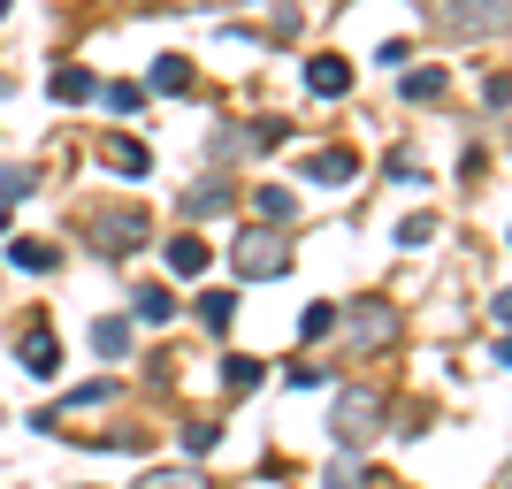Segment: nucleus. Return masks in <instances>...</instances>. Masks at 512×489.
I'll return each instance as SVG.
<instances>
[{"label":"nucleus","mask_w":512,"mask_h":489,"mask_svg":"<svg viewBox=\"0 0 512 489\" xmlns=\"http://www.w3.org/2000/svg\"><path fill=\"white\" fill-rule=\"evenodd\" d=\"M253 214L268 222V230H283V222L299 214V192H291V184H260V192H253Z\"/></svg>","instance_id":"nucleus-10"},{"label":"nucleus","mask_w":512,"mask_h":489,"mask_svg":"<svg viewBox=\"0 0 512 489\" xmlns=\"http://www.w3.org/2000/svg\"><path fill=\"white\" fill-rule=\"evenodd\" d=\"M138 489H199V482H192V474H146Z\"/></svg>","instance_id":"nucleus-27"},{"label":"nucleus","mask_w":512,"mask_h":489,"mask_svg":"<svg viewBox=\"0 0 512 489\" xmlns=\"http://www.w3.org/2000/svg\"><path fill=\"white\" fill-rule=\"evenodd\" d=\"M46 92H54V100H62V107H77V100H92V92H100V85H92V69H85V62H62V69H54V85H46Z\"/></svg>","instance_id":"nucleus-12"},{"label":"nucleus","mask_w":512,"mask_h":489,"mask_svg":"<svg viewBox=\"0 0 512 489\" xmlns=\"http://www.w3.org/2000/svg\"><path fill=\"white\" fill-rule=\"evenodd\" d=\"M0 16H8V0H0Z\"/></svg>","instance_id":"nucleus-30"},{"label":"nucleus","mask_w":512,"mask_h":489,"mask_svg":"<svg viewBox=\"0 0 512 489\" xmlns=\"http://www.w3.org/2000/svg\"><path fill=\"white\" fill-rule=\"evenodd\" d=\"M161 253H169V276L176 283H199V276H207V245H199V237H176V245H161Z\"/></svg>","instance_id":"nucleus-9"},{"label":"nucleus","mask_w":512,"mask_h":489,"mask_svg":"<svg viewBox=\"0 0 512 489\" xmlns=\"http://www.w3.org/2000/svg\"><path fill=\"white\" fill-rule=\"evenodd\" d=\"M283 383H291V390H321V367H299V360H291V367H283Z\"/></svg>","instance_id":"nucleus-26"},{"label":"nucleus","mask_w":512,"mask_h":489,"mask_svg":"<svg viewBox=\"0 0 512 489\" xmlns=\"http://www.w3.org/2000/svg\"><path fill=\"white\" fill-rule=\"evenodd\" d=\"M100 237H107V253H115V260H123V253H138V237H146V214H138V207L107 214V222H100Z\"/></svg>","instance_id":"nucleus-8"},{"label":"nucleus","mask_w":512,"mask_h":489,"mask_svg":"<svg viewBox=\"0 0 512 489\" xmlns=\"http://www.w3.org/2000/svg\"><path fill=\"white\" fill-rule=\"evenodd\" d=\"M436 92H444V69H413L406 77V100H436Z\"/></svg>","instance_id":"nucleus-24"},{"label":"nucleus","mask_w":512,"mask_h":489,"mask_svg":"<svg viewBox=\"0 0 512 489\" xmlns=\"http://www.w3.org/2000/svg\"><path fill=\"white\" fill-rule=\"evenodd\" d=\"M230 268H237V283H276L283 268H291V237L260 222V230H245L230 245Z\"/></svg>","instance_id":"nucleus-1"},{"label":"nucleus","mask_w":512,"mask_h":489,"mask_svg":"<svg viewBox=\"0 0 512 489\" xmlns=\"http://www.w3.org/2000/svg\"><path fill=\"white\" fill-rule=\"evenodd\" d=\"M184 8H230V0H184Z\"/></svg>","instance_id":"nucleus-28"},{"label":"nucleus","mask_w":512,"mask_h":489,"mask_svg":"<svg viewBox=\"0 0 512 489\" xmlns=\"http://www.w3.org/2000/svg\"><path fill=\"white\" fill-rule=\"evenodd\" d=\"M260 375H268V360H253V352H230V360H222V390H230V398H253Z\"/></svg>","instance_id":"nucleus-11"},{"label":"nucleus","mask_w":512,"mask_h":489,"mask_svg":"<svg viewBox=\"0 0 512 489\" xmlns=\"http://www.w3.org/2000/svg\"><path fill=\"white\" fill-rule=\"evenodd\" d=\"M184 451H192V459H207V451H214V428L192 421V428H184Z\"/></svg>","instance_id":"nucleus-25"},{"label":"nucleus","mask_w":512,"mask_h":489,"mask_svg":"<svg viewBox=\"0 0 512 489\" xmlns=\"http://www.w3.org/2000/svg\"><path fill=\"white\" fill-rule=\"evenodd\" d=\"M375 421H383V398H375V390H344L337 398V444H367V436H375Z\"/></svg>","instance_id":"nucleus-2"},{"label":"nucleus","mask_w":512,"mask_h":489,"mask_svg":"<svg viewBox=\"0 0 512 489\" xmlns=\"http://www.w3.org/2000/svg\"><path fill=\"white\" fill-rule=\"evenodd\" d=\"M92 352H100V360H123L130 352V321H115V314L92 321Z\"/></svg>","instance_id":"nucleus-17"},{"label":"nucleus","mask_w":512,"mask_h":489,"mask_svg":"<svg viewBox=\"0 0 512 489\" xmlns=\"http://www.w3.org/2000/svg\"><path fill=\"white\" fill-rule=\"evenodd\" d=\"M329 329H337V306H329V298L299 314V337H306V344H314V337H329Z\"/></svg>","instance_id":"nucleus-21"},{"label":"nucleus","mask_w":512,"mask_h":489,"mask_svg":"<svg viewBox=\"0 0 512 489\" xmlns=\"http://www.w3.org/2000/svg\"><path fill=\"white\" fill-rule=\"evenodd\" d=\"M283 138H291V123H283V115H268V123H253V130H245V146H253V153H276Z\"/></svg>","instance_id":"nucleus-20"},{"label":"nucleus","mask_w":512,"mask_h":489,"mask_svg":"<svg viewBox=\"0 0 512 489\" xmlns=\"http://www.w3.org/2000/svg\"><path fill=\"white\" fill-rule=\"evenodd\" d=\"M299 176H306V184H352V176H360V153L321 146V153H306V161H299Z\"/></svg>","instance_id":"nucleus-4"},{"label":"nucleus","mask_w":512,"mask_h":489,"mask_svg":"<svg viewBox=\"0 0 512 489\" xmlns=\"http://www.w3.org/2000/svg\"><path fill=\"white\" fill-rule=\"evenodd\" d=\"M100 100H107V115H138V107H146V85H107Z\"/></svg>","instance_id":"nucleus-22"},{"label":"nucleus","mask_w":512,"mask_h":489,"mask_svg":"<svg viewBox=\"0 0 512 489\" xmlns=\"http://www.w3.org/2000/svg\"><path fill=\"white\" fill-rule=\"evenodd\" d=\"M54 260H62V245H54V237H16V268H23V276H46Z\"/></svg>","instance_id":"nucleus-15"},{"label":"nucleus","mask_w":512,"mask_h":489,"mask_svg":"<svg viewBox=\"0 0 512 489\" xmlns=\"http://www.w3.org/2000/svg\"><path fill=\"white\" fill-rule=\"evenodd\" d=\"M230 314H237V291H199V321H207L214 337L230 329Z\"/></svg>","instance_id":"nucleus-19"},{"label":"nucleus","mask_w":512,"mask_h":489,"mask_svg":"<svg viewBox=\"0 0 512 489\" xmlns=\"http://www.w3.org/2000/svg\"><path fill=\"white\" fill-rule=\"evenodd\" d=\"M428 237H436V222H428V214H406V222H398V245H406V253H421Z\"/></svg>","instance_id":"nucleus-23"},{"label":"nucleus","mask_w":512,"mask_h":489,"mask_svg":"<svg viewBox=\"0 0 512 489\" xmlns=\"http://www.w3.org/2000/svg\"><path fill=\"white\" fill-rule=\"evenodd\" d=\"M146 92H192V62H184V54H161V62L146 69Z\"/></svg>","instance_id":"nucleus-14"},{"label":"nucleus","mask_w":512,"mask_h":489,"mask_svg":"<svg viewBox=\"0 0 512 489\" xmlns=\"http://www.w3.org/2000/svg\"><path fill=\"white\" fill-rule=\"evenodd\" d=\"M107 169H123V176H146V169H153V153L138 146V138H107Z\"/></svg>","instance_id":"nucleus-16"},{"label":"nucleus","mask_w":512,"mask_h":489,"mask_svg":"<svg viewBox=\"0 0 512 489\" xmlns=\"http://www.w3.org/2000/svg\"><path fill=\"white\" fill-rule=\"evenodd\" d=\"M436 16H444V31L474 39V31H497V23H505V0H444Z\"/></svg>","instance_id":"nucleus-3"},{"label":"nucleus","mask_w":512,"mask_h":489,"mask_svg":"<svg viewBox=\"0 0 512 489\" xmlns=\"http://www.w3.org/2000/svg\"><path fill=\"white\" fill-rule=\"evenodd\" d=\"M130 306H138V321H169L176 314V291H169V283H138Z\"/></svg>","instance_id":"nucleus-18"},{"label":"nucleus","mask_w":512,"mask_h":489,"mask_svg":"<svg viewBox=\"0 0 512 489\" xmlns=\"http://www.w3.org/2000/svg\"><path fill=\"white\" fill-rule=\"evenodd\" d=\"M0 230H8V199H0Z\"/></svg>","instance_id":"nucleus-29"},{"label":"nucleus","mask_w":512,"mask_h":489,"mask_svg":"<svg viewBox=\"0 0 512 489\" xmlns=\"http://www.w3.org/2000/svg\"><path fill=\"white\" fill-rule=\"evenodd\" d=\"M23 367L31 375H62V337L54 329H23Z\"/></svg>","instance_id":"nucleus-7"},{"label":"nucleus","mask_w":512,"mask_h":489,"mask_svg":"<svg viewBox=\"0 0 512 489\" xmlns=\"http://www.w3.org/2000/svg\"><path fill=\"white\" fill-rule=\"evenodd\" d=\"M344 329H352V344H367V352H375V344H390V337H398V314H390L383 298H360V314L344 321Z\"/></svg>","instance_id":"nucleus-5"},{"label":"nucleus","mask_w":512,"mask_h":489,"mask_svg":"<svg viewBox=\"0 0 512 489\" xmlns=\"http://www.w3.org/2000/svg\"><path fill=\"white\" fill-rule=\"evenodd\" d=\"M306 92H314V100H344V92H352V62H344V54H314V62H306Z\"/></svg>","instance_id":"nucleus-6"},{"label":"nucleus","mask_w":512,"mask_h":489,"mask_svg":"<svg viewBox=\"0 0 512 489\" xmlns=\"http://www.w3.org/2000/svg\"><path fill=\"white\" fill-rule=\"evenodd\" d=\"M230 184H222V176H207V184H192V192H184V214H192V222H207V214H222L230 207Z\"/></svg>","instance_id":"nucleus-13"}]
</instances>
